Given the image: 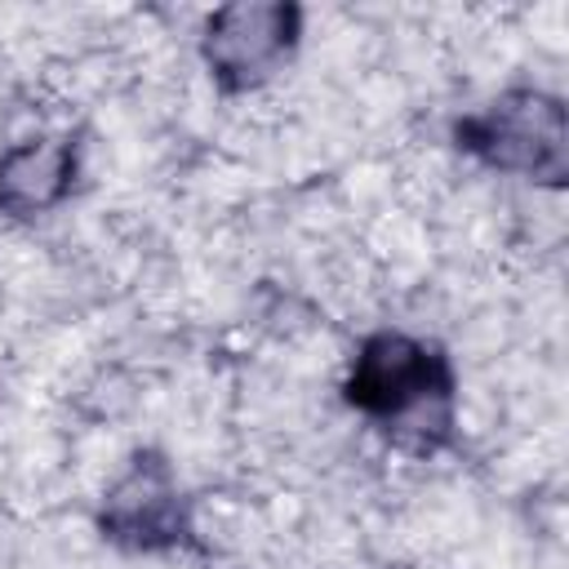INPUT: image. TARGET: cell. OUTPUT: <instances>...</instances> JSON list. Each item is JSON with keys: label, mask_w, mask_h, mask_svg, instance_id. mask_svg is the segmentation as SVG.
Listing matches in <instances>:
<instances>
[{"label": "cell", "mask_w": 569, "mask_h": 569, "mask_svg": "<svg viewBox=\"0 0 569 569\" xmlns=\"http://www.w3.org/2000/svg\"><path fill=\"white\" fill-rule=\"evenodd\" d=\"M342 405L391 449L431 458L458 436V369L436 338L373 329L342 369Z\"/></svg>", "instance_id": "obj_1"}, {"label": "cell", "mask_w": 569, "mask_h": 569, "mask_svg": "<svg viewBox=\"0 0 569 569\" xmlns=\"http://www.w3.org/2000/svg\"><path fill=\"white\" fill-rule=\"evenodd\" d=\"M453 151L489 173L560 191L569 178V111L565 98L538 84H516L449 124Z\"/></svg>", "instance_id": "obj_2"}, {"label": "cell", "mask_w": 569, "mask_h": 569, "mask_svg": "<svg viewBox=\"0 0 569 569\" xmlns=\"http://www.w3.org/2000/svg\"><path fill=\"white\" fill-rule=\"evenodd\" d=\"M93 529L102 542L129 556H173V551H204L196 529V502L182 489L169 453L142 445L133 449L120 471L107 480Z\"/></svg>", "instance_id": "obj_3"}, {"label": "cell", "mask_w": 569, "mask_h": 569, "mask_svg": "<svg viewBox=\"0 0 569 569\" xmlns=\"http://www.w3.org/2000/svg\"><path fill=\"white\" fill-rule=\"evenodd\" d=\"M307 13L293 0H231L200 22V67L222 98L267 89L298 53Z\"/></svg>", "instance_id": "obj_4"}, {"label": "cell", "mask_w": 569, "mask_h": 569, "mask_svg": "<svg viewBox=\"0 0 569 569\" xmlns=\"http://www.w3.org/2000/svg\"><path fill=\"white\" fill-rule=\"evenodd\" d=\"M84 142L76 133H31L0 147V218L36 222L62 209L80 182Z\"/></svg>", "instance_id": "obj_5"}]
</instances>
